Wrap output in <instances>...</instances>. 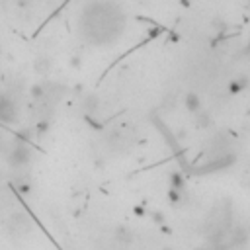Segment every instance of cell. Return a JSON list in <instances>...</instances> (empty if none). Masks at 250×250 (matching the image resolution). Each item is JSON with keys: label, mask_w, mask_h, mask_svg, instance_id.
Returning <instances> with one entry per match:
<instances>
[{"label": "cell", "mask_w": 250, "mask_h": 250, "mask_svg": "<svg viewBox=\"0 0 250 250\" xmlns=\"http://www.w3.org/2000/svg\"><path fill=\"white\" fill-rule=\"evenodd\" d=\"M125 30V14L113 2L96 0L84 6L80 14V34L92 45H111Z\"/></svg>", "instance_id": "cell-1"}, {"label": "cell", "mask_w": 250, "mask_h": 250, "mask_svg": "<svg viewBox=\"0 0 250 250\" xmlns=\"http://www.w3.org/2000/svg\"><path fill=\"white\" fill-rule=\"evenodd\" d=\"M32 159H34V151L26 141H16L10 149H6V162L14 170L26 168L32 162Z\"/></svg>", "instance_id": "cell-2"}, {"label": "cell", "mask_w": 250, "mask_h": 250, "mask_svg": "<svg viewBox=\"0 0 250 250\" xmlns=\"http://www.w3.org/2000/svg\"><path fill=\"white\" fill-rule=\"evenodd\" d=\"M34 227H36V225H34L32 217H30L26 211H16V213H12V215L8 217V221H6V231H8V234H10L12 238H24V236L32 234Z\"/></svg>", "instance_id": "cell-3"}, {"label": "cell", "mask_w": 250, "mask_h": 250, "mask_svg": "<svg viewBox=\"0 0 250 250\" xmlns=\"http://www.w3.org/2000/svg\"><path fill=\"white\" fill-rule=\"evenodd\" d=\"M18 121V102L10 92L0 94V123L12 125Z\"/></svg>", "instance_id": "cell-4"}, {"label": "cell", "mask_w": 250, "mask_h": 250, "mask_svg": "<svg viewBox=\"0 0 250 250\" xmlns=\"http://www.w3.org/2000/svg\"><path fill=\"white\" fill-rule=\"evenodd\" d=\"M113 242L121 248H127L133 242V231L127 225H119L113 229Z\"/></svg>", "instance_id": "cell-5"}, {"label": "cell", "mask_w": 250, "mask_h": 250, "mask_svg": "<svg viewBox=\"0 0 250 250\" xmlns=\"http://www.w3.org/2000/svg\"><path fill=\"white\" fill-rule=\"evenodd\" d=\"M80 107H82V111H84L86 115L96 113V111L100 109V98H98L96 94H86V96L82 98V102H80Z\"/></svg>", "instance_id": "cell-6"}, {"label": "cell", "mask_w": 250, "mask_h": 250, "mask_svg": "<svg viewBox=\"0 0 250 250\" xmlns=\"http://www.w3.org/2000/svg\"><path fill=\"white\" fill-rule=\"evenodd\" d=\"M34 71H36L39 76H47V74L53 71V63H51V59H49V57H45V55H39V57L36 59V63H34Z\"/></svg>", "instance_id": "cell-7"}, {"label": "cell", "mask_w": 250, "mask_h": 250, "mask_svg": "<svg viewBox=\"0 0 250 250\" xmlns=\"http://www.w3.org/2000/svg\"><path fill=\"white\" fill-rule=\"evenodd\" d=\"M184 106H186V109L190 113H197L201 109V98H199V94L197 92H188L184 96Z\"/></svg>", "instance_id": "cell-8"}, {"label": "cell", "mask_w": 250, "mask_h": 250, "mask_svg": "<svg viewBox=\"0 0 250 250\" xmlns=\"http://www.w3.org/2000/svg\"><path fill=\"white\" fill-rule=\"evenodd\" d=\"M248 84H250V78H248L246 74H238L236 78H232V80L229 82V92H231V94H238V92H242L244 88H248Z\"/></svg>", "instance_id": "cell-9"}, {"label": "cell", "mask_w": 250, "mask_h": 250, "mask_svg": "<svg viewBox=\"0 0 250 250\" xmlns=\"http://www.w3.org/2000/svg\"><path fill=\"white\" fill-rule=\"evenodd\" d=\"M194 123L197 125V127H209V125L213 123V117H211V113L209 111H205V109H199L197 113H194Z\"/></svg>", "instance_id": "cell-10"}, {"label": "cell", "mask_w": 250, "mask_h": 250, "mask_svg": "<svg viewBox=\"0 0 250 250\" xmlns=\"http://www.w3.org/2000/svg\"><path fill=\"white\" fill-rule=\"evenodd\" d=\"M211 28H215V32H219V34H223V32H227V22L225 20H221V18H213L211 20Z\"/></svg>", "instance_id": "cell-11"}, {"label": "cell", "mask_w": 250, "mask_h": 250, "mask_svg": "<svg viewBox=\"0 0 250 250\" xmlns=\"http://www.w3.org/2000/svg\"><path fill=\"white\" fill-rule=\"evenodd\" d=\"M4 151V137H2V133H0V153Z\"/></svg>", "instance_id": "cell-12"}, {"label": "cell", "mask_w": 250, "mask_h": 250, "mask_svg": "<svg viewBox=\"0 0 250 250\" xmlns=\"http://www.w3.org/2000/svg\"><path fill=\"white\" fill-rule=\"evenodd\" d=\"M164 250H174V248H164Z\"/></svg>", "instance_id": "cell-13"}]
</instances>
